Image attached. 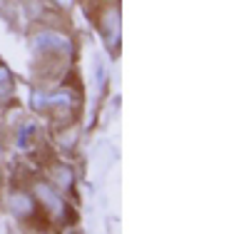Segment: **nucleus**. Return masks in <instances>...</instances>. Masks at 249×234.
Here are the masks:
<instances>
[{
    "label": "nucleus",
    "instance_id": "1",
    "mask_svg": "<svg viewBox=\"0 0 249 234\" xmlns=\"http://www.w3.org/2000/svg\"><path fill=\"white\" fill-rule=\"evenodd\" d=\"M100 25H102V35H105L110 50L117 48V37H120V15H117V8L110 5L100 18Z\"/></svg>",
    "mask_w": 249,
    "mask_h": 234
},
{
    "label": "nucleus",
    "instance_id": "2",
    "mask_svg": "<svg viewBox=\"0 0 249 234\" xmlns=\"http://www.w3.org/2000/svg\"><path fill=\"white\" fill-rule=\"evenodd\" d=\"M72 102H75V97L70 92H55V95H40V92H35L33 95V105L37 110L45 108V105H68V108H72Z\"/></svg>",
    "mask_w": 249,
    "mask_h": 234
},
{
    "label": "nucleus",
    "instance_id": "3",
    "mask_svg": "<svg viewBox=\"0 0 249 234\" xmlns=\"http://www.w3.org/2000/svg\"><path fill=\"white\" fill-rule=\"evenodd\" d=\"M13 212H15V215H20V217H28L30 212H33V204H30V199H28L25 195L15 197V199H13Z\"/></svg>",
    "mask_w": 249,
    "mask_h": 234
},
{
    "label": "nucleus",
    "instance_id": "4",
    "mask_svg": "<svg viewBox=\"0 0 249 234\" xmlns=\"http://www.w3.org/2000/svg\"><path fill=\"white\" fill-rule=\"evenodd\" d=\"M8 90H10V75L3 65H0V92H8Z\"/></svg>",
    "mask_w": 249,
    "mask_h": 234
}]
</instances>
